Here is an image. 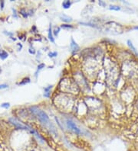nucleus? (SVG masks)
<instances>
[{
	"instance_id": "1",
	"label": "nucleus",
	"mask_w": 138,
	"mask_h": 151,
	"mask_svg": "<svg viewBox=\"0 0 138 151\" xmlns=\"http://www.w3.org/2000/svg\"><path fill=\"white\" fill-rule=\"evenodd\" d=\"M31 109H32V111L39 117V118L42 123L48 124L49 122V118L45 111L40 110V109H39L37 107H32Z\"/></svg>"
},
{
	"instance_id": "2",
	"label": "nucleus",
	"mask_w": 138,
	"mask_h": 151,
	"mask_svg": "<svg viewBox=\"0 0 138 151\" xmlns=\"http://www.w3.org/2000/svg\"><path fill=\"white\" fill-rule=\"evenodd\" d=\"M10 123H12V124H13L15 127L16 128H19V129H23V130H28V131H32V130H30V128H28L27 126L22 124L21 122H19V121L16 119V118H14V117H10V118L9 119Z\"/></svg>"
},
{
	"instance_id": "3",
	"label": "nucleus",
	"mask_w": 138,
	"mask_h": 151,
	"mask_svg": "<svg viewBox=\"0 0 138 151\" xmlns=\"http://www.w3.org/2000/svg\"><path fill=\"white\" fill-rule=\"evenodd\" d=\"M67 125H68V127L75 134H81V130L77 127V125L75 124V123L73 122L72 120H70V119L67 120Z\"/></svg>"
},
{
	"instance_id": "4",
	"label": "nucleus",
	"mask_w": 138,
	"mask_h": 151,
	"mask_svg": "<svg viewBox=\"0 0 138 151\" xmlns=\"http://www.w3.org/2000/svg\"><path fill=\"white\" fill-rule=\"evenodd\" d=\"M70 47H71V50H72V53H76L77 51H78L79 49H80V47H79L78 44L75 42V41L73 38L71 39Z\"/></svg>"
},
{
	"instance_id": "5",
	"label": "nucleus",
	"mask_w": 138,
	"mask_h": 151,
	"mask_svg": "<svg viewBox=\"0 0 138 151\" xmlns=\"http://www.w3.org/2000/svg\"><path fill=\"white\" fill-rule=\"evenodd\" d=\"M52 24H50L49 28H48V37L49 41L52 42V43H55V39H54V36L52 34Z\"/></svg>"
},
{
	"instance_id": "6",
	"label": "nucleus",
	"mask_w": 138,
	"mask_h": 151,
	"mask_svg": "<svg viewBox=\"0 0 138 151\" xmlns=\"http://www.w3.org/2000/svg\"><path fill=\"white\" fill-rule=\"evenodd\" d=\"M60 18H61V20L62 21V22H66V23L71 22L72 21V18H71V17L67 16L65 15H60Z\"/></svg>"
},
{
	"instance_id": "7",
	"label": "nucleus",
	"mask_w": 138,
	"mask_h": 151,
	"mask_svg": "<svg viewBox=\"0 0 138 151\" xmlns=\"http://www.w3.org/2000/svg\"><path fill=\"white\" fill-rule=\"evenodd\" d=\"M127 43L128 47H129L130 48H131V50H132V51H133V52H134L136 54H137V55H138L137 50H136V48H135V47H134V46H133V43H132V41H130V40H128Z\"/></svg>"
},
{
	"instance_id": "8",
	"label": "nucleus",
	"mask_w": 138,
	"mask_h": 151,
	"mask_svg": "<svg viewBox=\"0 0 138 151\" xmlns=\"http://www.w3.org/2000/svg\"><path fill=\"white\" fill-rule=\"evenodd\" d=\"M71 6H72V2L68 1V0H66V1H64L62 2V7H63L65 9H68V8L71 7Z\"/></svg>"
},
{
	"instance_id": "9",
	"label": "nucleus",
	"mask_w": 138,
	"mask_h": 151,
	"mask_svg": "<svg viewBox=\"0 0 138 151\" xmlns=\"http://www.w3.org/2000/svg\"><path fill=\"white\" fill-rule=\"evenodd\" d=\"M8 57H9V53L6 52L5 50H2V52H0V58L2 60H5Z\"/></svg>"
},
{
	"instance_id": "10",
	"label": "nucleus",
	"mask_w": 138,
	"mask_h": 151,
	"mask_svg": "<svg viewBox=\"0 0 138 151\" xmlns=\"http://www.w3.org/2000/svg\"><path fill=\"white\" fill-rule=\"evenodd\" d=\"M30 81H31V80H30V78H28V77L25 78V79H22V82H20L19 83V86L26 85V84H28V83L30 82Z\"/></svg>"
},
{
	"instance_id": "11",
	"label": "nucleus",
	"mask_w": 138,
	"mask_h": 151,
	"mask_svg": "<svg viewBox=\"0 0 138 151\" xmlns=\"http://www.w3.org/2000/svg\"><path fill=\"white\" fill-rule=\"evenodd\" d=\"M45 66V65L44 64H40L39 66H38L37 71H36V73H35V77H37V76H38V72H39V71H40L41 70H42Z\"/></svg>"
},
{
	"instance_id": "12",
	"label": "nucleus",
	"mask_w": 138,
	"mask_h": 151,
	"mask_svg": "<svg viewBox=\"0 0 138 151\" xmlns=\"http://www.w3.org/2000/svg\"><path fill=\"white\" fill-rule=\"evenodd\" d=\"M109 9L110 10H114V11H120V7L118 6H110Z\"/></svg>"
},
{
	"instance_id": "13",
	"label": "nucleus",
	"mask_w": 138,
	"mask_h": 151,
	"mask_svg": "<svg viewBox=\"0 0 138 151\" xmlns=\"http://www.w3.org/2000/svg\"><path fill=\"white\" fill-rule=\"evenodd\" d=\"M60 30H61V27H55V29H54V35H55V36L58 35Z\"/></svg>"
},
{
	"instance_id": "14",
	"label": "nucleus",
	"mask_w": 138,
	"mask_h": 151,
	"mask_svg": "<svg viewBox=\"0 0 138 151\" xmlns=\"http://www.w3.org/2000/svg\"><path fill=\"white\" fill-rule=\"evenodd\" d=\"M61 28H68V29H69V28H73V26H72V24H62L61 26Z\"/></svg>"
},
{
	"instance_id": "15",
	"label": "nucleus",
	"mask_w": 138,
	"mask_h": 151,
	"mask_svg": "<svg viewBox=\"0 0 138 151\" xmlns=\"http://www.w3.org/2000/svg\"><path fill=\"white\" fill-rule=\"evenodd\" d=\"M1 107L2 108H6L8 109L9 107H10V104L9 102H5V103H2L1 105Z\"/></svg>"
},
{
	"instance_id": "16",
	"label": "nucleus",
	"mask_w": 138,
	"mask_h": 151,
	"mask_svg": "<svg viewBox=\"0 0 138 151\" xmlns=\"http://www.w3.org/2000/svg\"><path fill=\"white\" fill-rule=\"evenodd\" d=\"M20 13L21 15H22L24 18H27V17L28 16V14L27 13V12H26V11H25V9H22L20 11Z\"/></svg>"
},
{
	"instance_id": "17",
	"label": "nucleus",
	"mask_w": 138,
	"mask_h": 151,
	"mask_svg": "<svg viewBox=\"0 0 138 151\" xmlns=\"http://www.w3.org/2000/svg\"><path fill=\"white\" fill-rule=\"evenodd\" d=\"M57 55H58V53L56 51H55V52H50L48 53V57H52V58L57 57Z\"/></svg>"
},
{
	"instance_id": "18",
	"label": "nucleus",
	"mask_w": 138,
	"mask_h": 151,
	"mask_svg": "<svg viewBox=\"0 0 138 151\" xmlns=\"http://www.w3.org/2000/svg\"><path fill=\"white\" fill-rule=\"evenodd\" d=\"M52 86H48V87L45 88V92H50L49 91L52 89Z\"/></svg>"
},
{
	"instance_id": "19",
	"label": "nucleus",
	"mask_w": 138,
	"mask_h": 151,
	"mask_svg": "<svg viewBox=\"0 0 138 151\" xmlns=\"http://www.w3.org/2000/svg\"><path fill=\"white\" fill-rule=\"evenodd\" d=\"M12 11H13V16L15 18H18V15H17V13H16V10L15 9V8H12Z\"/></svg>"
},
{
	"instance_id": "20",
	"label": "nucleus",
	"mask_w": 138,
	"mask_h": 151,
	"mask_svg": "<svg viewBox=\"0 0 138 151\" xmlns=\"http://www.w3.org/2000/svg\"><path fill=\"white\" fill-rule=\"evenodd\" d=\"M8 88V86L6 84H2V85H0V89H6Z\"/></svg>"
},
{
	"instance_id": "21",
	"label": "nucleus",
	"mask_w": 138,
	"mask_h": 151,
	"mask_svg": "<svg viewBox=\"0 0 138 151\" xmlns=\"http://www.w3.org/2000/svg\"><path fill=\"white\" fill-rule=\"evenodd\" d=\"M4 3H5L4 1H1V2H0V6H1V9L2 10L4 8Z\"/></svg>"
},
{
	"instance_id": "22",
	"label": "nucleus",
	"mask_w": 138,
	"mask_h": 151,
	"mask_svg": "<svg viewBox=\"0 0 138 151\" xmlns=\"http://www.w3.org/2000/svg\"><path fill=\"white\" fill-rule=\"evenodd\" d=\"M99 5H100V6H103V7H104V6H106V4H105V3H104V2L103 1H100V2H99Z\"/></svg>"
},
{
	"instance_id": "23",
	"label": "nucleus",
	"mask_w": 138,
	"mask_h": 151,
	"mask_svg": "<svg viewBox=\"0 0 138 151\" xmlns=\"http://www.w3.org/2000/svg\"><path fill=\"white\" fill-rule=\"evenodd\" d=\"M4 33H5V34H6V35H9V36H10L11 37H12V35H13V34H12V33H10V32H8V33H7V32H6V31H5V32H4Z\"/></svg>"
},
{
	"instance_id": "24",
	"label": "nucleus",
	"mask_w": 138,
	"mask_h": 151,
	"mask_svg": "<svg viewBox=\"0 0 138 151\" xmlns=\"http://www.w3.org/2000/svg\"><path fill=\"white\" fill-rule=\"evenodd\" d=\"M133 29H135V30H138V26L137 27H134V28H133Z\"/></svg>"
},
{
	"instance_id": "25",
	"label": "nucleus",
	"mask_w": 138,
	"mask_h": 151,
	"mask_svg": "<svg viewBox=\"0 0 138 151\" xmlns=\"http://www.w3.org/2000/svg\"><path fill=\"white\" fill-rule=\"evenodd\" d=\"M1 72H2V69H1V67H0V73H1Z\"/></svg>"
}]
</instances>
